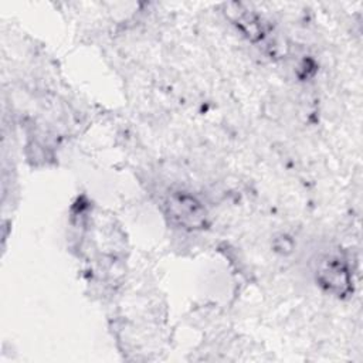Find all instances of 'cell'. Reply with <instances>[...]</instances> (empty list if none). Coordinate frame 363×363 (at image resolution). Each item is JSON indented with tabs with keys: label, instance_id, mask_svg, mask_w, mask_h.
Instances as JSON below:
<instances>
[{
	"label": "cell",
	"instance_id": "6da1fadb",
	"mask_svg": "<svg viewBox=\"0 0 363 363\" xmlns=\"http://www.w3.org/2000/svg\"><path fill=\"white\" fill-rule=\"evenodd\" d=\"M169 213L176 223L189 228H197L204 224L206 210L204 207L189 194H173L167 201Z\"/></svg>",
	"mask_w": 363,
	"mask_h": 363
},
{
	"label": "cell",
	"instance_id": "7a4b0ae2",
	"mask_svg": "<svg viewBox=\"0 0 363 363\" xmlns=\"http://www.w3.org/2000/svg\"><path fill=\"white\" fill-rule=\"evenodd\" d=\"M318 281L328 291L337 295L346 294L350 286L349 271L339 257H326L318 268Z\"/></svg>",
	"mask_w": 363,
	"mask_h": 363
}]
</instances>
